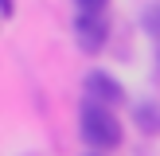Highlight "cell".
<instances>
[{
  "instance_id": "obj_4",
  "label": "cell",
  "mask_w": 160,
  "mask_h": 156,
  "mask_svg": "<svg viewBox=\"0 0 160 156\" xmlns=\"http://www.w3.org/2000/svg\"><path fill=\"white\" fill-rule=\"evenodd\" d=\"M137 125L145 133H160V105H141L137 109Z\"/></svg>"
},
{
  "instance_id": "obj_1",
  "label": "cell",
  "mask_w": 160,
  "mask_h": 156,
  "mask_svg": "<svg viewBox=\"0 0 160 156\" xmlns=\"http://www.w3.org/2000/svg\"><path fill=\"white\" fill-rule=\"evenodd\" d=\"M78 133L90 148H117L121 144V121L109 113V105H98V101H86L82 117H78Z\"/></svg>"
},
{
  "instance_id": "obj_2",
  "label": "cell",
  "mask_w": 160,
  "mask_h": 156,
  "mask_svg": "<svg viewBox=\"0 0 160 156\" xmlns=\"http://www.w3.org/2000/svg\"><path fill=\"white\" fill-rule=\"evenodd\" d=\"M74 39H78V47L82 51H102V43L109 39V20H106V12L102 8H82L78 12V20H74Z\"/></svg>"
},
{
  "instance_id": "obj_7",
  "label": "cell",
  "mask_w": 160,
  "mask_h": 156,
  "mask_svg": "<svg viewBox=\"0 0 160 156\" xmlns=\"http://www.w3.org/2000/svg\"><path fill=\"white\" fill-rule=\"evenodd\" d=\"M156 62H160V51H156Z\"/></svg>"
},
{
  "instance_id": "obj_3",
  "label": "cell",
  "mask_w": 160,
  "mask_h": 156,
  "mask_svg": "<svg viewBox=\"0 0 160 156\" xmlns=\"http://www.w3.org/2000/svg\"><path fill=\"white\" fill-rule=\"evenodd\" d=\"M86 94H90V101H98V105H117V101L125 98V90L117 86V78L106 74V70H90V74H86Z\"/></svg>"
},
{
  "instance_id": "obj_5",
  "label": "cell",
  "mask_w": 160,
  "mask_h": 156,
  "mask_svg": "<svg viewBox=\"0 0 160 156\" xmlns=\"http://www.w3.org/2000/svg\"><path fill=\"white\" fill-rule=\"evenodd\" d=\"M145 31L152 39H160V8H148V12H145Z\"/></svg>"
},
{
  "instance_id": "obj_6",
  "label": "cell",
  "mask_w": 160,
  "mask_h": 156,
  "mask_svg": "<svg viewBox=\"0 0 160 156\" xmlns=\"http://www.w3.org/2000/svg\"><path fill=\"white\" fill-rule=\"evenodd\" d=\"M78 4H82V8H102L106 0H78Z\"/></svg>"
}]
</instances>
